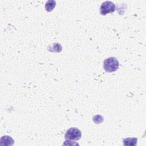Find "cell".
Returning <instances> with one entry per match:
<instances>
[{"mask_svg": "<svg viewBox=\"0 0 146 146\" xmlns=\"http://www.w3.org/2000/svg\"><path fill=\"white\" fill-rule=\"evenodd\" d=\"M119 62L115 57H110L103 62V68L106 72H111L116 71L119 68Z\"/></svg>", "mask_w": 146, "mask_h": 146, "instance_id": "6da1fadb", "label": "cell"}, {"mask_svg": "<svg viewBox=\"0 0 146 146\" xmlns=\"http://www.w3.org/2000/svg\"><path fill=\"white\" fill-rule=\"evenodd\" d=\"M81 137L80 131L75 127H72L68 129L65 134V139L66 140H78Z\"/></svg>", "mask_w": 146, "mask_h": 146, "instance_id": "7a4b0ae2", "label": "cell"}, {"mask_svg": "<svg viewBox=\"0 0 146 146\" xmlns=\"http://www.w3.org/2000/svg\"><path fill=\"white\" fill-rule=\"evenodd\" d=\"M116 9L115 5L111 1H105L102 3L100 7V13L102 15H105L108 13L115 11Z\"/></svg>", "mask_w": 146, "mask_h": 146, "instance_id": "3957f363", "label": "cell"}, {"mask_svg": "<svg viewBox=\"0 0 146 146\" xmlns=\"http://www.w3.org/2000/svg\"><path fill=\"white\" fill-rule=\"evenodd\" d=\"M137 139L135 137L126 138L123 140V144L124 145H135L137 143Z\"/></svg>", "mask_w": 146, "mask_h": 146, "instance_id": "277c9868", "label": "cell"}, {"mask_svg": "<svg viewBox=\"0 0 146 146\" xmlns=\"http://www.w3.org/2000/svg\"><path fill=\"white\" fill-rule=\"evenodd\" d=\"M55 5H56V2L55 1L49 0L47 1L45 4V9L48 12L51 11L55 7Z\"/></svg>", "mask_w": 146, "mask_h": 146, "instance_id": "5b68a950", "label": "cell"}]
</instances>
